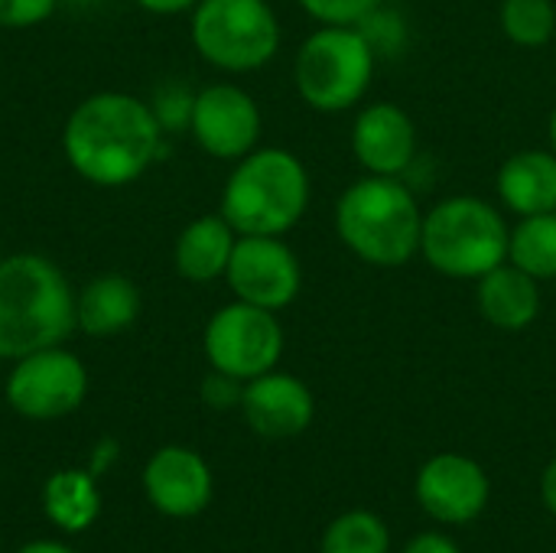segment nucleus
<instances>
[{
  "instance_id": "obj_1",
  "label": "nucleus",
  "mask_w": 556,
  "mask_h": 553,
  "mask_svg": "<svg viewBox=\"0 0 556 553\" xmlns=\"http://www.w3.org/2000/svg\"><path fill=\"white\" fill-rule=\"evenodd\" d=\"M163 127L150 101L127 91H94L62 124V156L98 189L137 183L163 153Z\"/></svg>"
},
{
  "instance_id": "obj_2",
  "label": "nucleus",
  "mask_w": 556,
  "mask_h": 553,
  "mask_svg": "<svg viewBox=\"0 0 556 553\" xmlns=\"http://www.w3.org/2000/svg\"><path fill=\"white\" fill-rule=\"evenodd\" d=\"M75 290L46 254H7L0 261V362L65 345L75 332Z\"/></svg>"
},
{
  "instance_id": "obj_3",
  "label": "nucleus",
  "mask_w": 556,
  "mask_h": 553,
  "mask_svg": "<svg viewBox=\"0 0 556 553\" xmlns=\"http://www.w3.org/2000/svg\"><path fill=\"white\" fill-rule=\"evenodd\" d=\"M424 209L404 176H362L336 202L339 241L371 267H404L420 254Z\"/></svg>"
},
{
  "instance_id": "obj_4",
  "label": "nucleus",
  "mask_w": 556,
  "mask_h": 553,
  "mask_svg": "<svg viewBox=\"0 0 556 553\" xmlns=\"http://www.w3.org/2000/svg\"><path fill=\"white\" fill-rule=\"evenodd\" d=\"M309 209V173L303 160L283 147H254L235 160L222 189L218 212L238 235L283 238Z\"/></svg>"
},
{
  "instance_id": "obj_5",
  "label": "nucleus",
  "mask_w": 556,
  "mask_h": 553,
  "mask_svg": "<svg viewBox=\"0 0 556 553\" xmlns=\"http://www.w3.org/2000/svg\"><path fill=\"white\" fill-rule=\"evenodd\" d=\"M511 228L505 215L476 196H450L424 212L420 254L453 280H479L508 261Z\"/></svg>"
},
{
  "instance_id": "obj_6",
  "label": "nucleus",
  "mask_w": 556,
  "mask_h": 553,
  "mask_svg": "<svg viewBox=\"0 0 556 553\" xmlns=\"http://www.w3.org/2000/svg\"><path fill=\"white\" fill-rule=\"evenodd\" d=\"M375 65L378 55L358 26H323L303 39L293 62V85L313 111L342 114L365 98Z\"/></svg>"
},
{
  "instance_id": "obj_7",
  "label": "nucleus",
  "mask_w": 556,
  "mask_h": 553,
  "mask_svg": "<svg viewBox=\"0 0 556 553\" xmlns=\"http://www.w3.org/2000/svg\"><path fill=\"white\" fill-rule=\"evenodd\" d=\"M195 52L231 75L264 68L280 49V20L267 0H199L189 13Z\"/></svg>"
},
{
  "instance_id": "obj_8",
  "label": "nucleus",
  "mask_w": 556,
  "mask_h": 553,
  "mask_svg": "<svg viewBox=\"0 0 556 553\" xmlns=\"http://www.w3.org/2000/svg\"><path fill=\"white\" fill-rule=\"evenodd\" d=\"M3 398L13 414L33 424H52L72 417L88 398V368L65 345L29 352L10 362Z\"/></svg>"
},
{
  "instance_id": "obj_9",
  "label": "nucleus",
  "mask_w": 556,
  "mask_h": 553,
  "mask_svg": "<svg viewBox=\"0 0 556 553\" xmlns=\"http://www.w3.org/2000/svg\"><path fill=\"white\" fill-rule=\"evenodd\" d=\"M202 349L215 372L251 381L277 368L283 355V326L277 313L235 300L212 313L202 332Z\"/></svg>"
},
{
  "instance_id": "obj_10",
  "label": "nucleus",
  "mask_w": 556,
  "mask_h": 553,
  "mask_svg": "<svg viewBox=\"0 0 556 553\" xmlns=\"http://www.w3.org/2000/svg\"><path fill=\"white\" fill-rule=\"evenodd\" d=\"M225 280L235 300L280 313L303 290V267L296 251L277 235H238Z\"/></svg>"
},
{
  "instance_id": "obj_11",
  "label": "nucleus",
  "mask_w": 556,
  "mask_h": 553,
  "mask_svg": "<svg viewBox=\"0 0 556 553\" xmlns=\"http://www.w3.org/2000/svg\"><path fill=\"white\" fill-rule=\"evenodd\" d=\"M189 134L215 160H241L261 140L257 101L231 81H215L195 91Z\"/></svg>"
},
{
  "instance_id": "obj_12",
  "label": "nucleus",
  "mask_w": 556,
  "mask_h": 553,
  "mask_svg": "<svg viewBox=\"0 0 556 553\" xmlns=\"http://www.w3.org/2000/svg\"><path fill=\"white\" fill-rule=\"evenodd\" d=\"M140 486L147 502L163 515V518H195L208 508L215 479L202 453L189 447H160L140 473Z\"/></svg>"
},
{
  "instance_id": "obj_13",
  "label": "nucleus",
  "mask_w": 556,
  "mask_h": 553,
  "mask_svg": "<svg viewBox=\"0 0 556 553\" xmlns=\"http://www.w3.org/2000/svg\"><path fill=\"white\" fill-rule=\"evenodd\" d=\"M417 502L446 525H469L489 505L485 469L459 453H440L417 473Z\"/></svg>"
},
{
  "instance_id": "obj_14",
  "label": "nucleus",
  "mask_w": 556,
  "mask_h": 553,
  "mask_svg": "<svg viewBox=\"0 0 556 553\" xmlns=\"http://www.w3.org/2000/svg\"><path fill=\"white\" fill-rule=\"evenodd\" d=\"M244 424L264 440H293L300 437L316 414L313 391L287 372H267L244 381L241 398Z\"/></svg>"
},
{
  "instance_id": "obj_15",
  "label": "nucleus",
  "mask_w": 556,
  "mask_h": 553,
  "mask_svg": "<svg viewBox=\"0 0 556 553\" xmlns=\"http://www.w3.org/2000/svg\"><path fill=\"white\" fill-rule=\"evenodd\" d=\"M352 153L375 176H404L417 160V127L391 101H375L352 124Z\"/></svg>"
},
{
  "instance_id": "obj_16",
  "label": "nucleus",
  "mask_w": 556,
  "mask_h": 553,
  "mask_svg": "<svg viewBox=\"0 0 556 553\" xmlns=\"http://www.w3.org/2000/svg\"><path fill=\"white\" fill-rule=\"evenodd\" d=\"M140 287L124 274H98L75 290V326L91 339L127 332L140 319Z\"/></svg>"
},
{
  "instance_id": "obj_17",
  "label": "nucleus",
  "mask_w": 556,
  "mask_h": 553,
  "mask_svg": "<svg viewBox=\"0 0 556 553\" xmlns=\"http://www.w3.org/2000/svg\"><path fill=\"white\" fill-rule=\"evenodd\" d=\"M235 241H238V231L228 225L222 212L199 215L179 231L173 244V267L189 284H212L225 277Z\"/></svg>"
},
{
  "instance_id": "obj_18",
  "label": "nucleus",
  "mask_w": 556,
  "mask_h": 553,
  "mask_svg": "<svg viewBox=\"0 0 556 553\" xmlns=\"http://www.w3.org/2000/svg\"><path fill=\"white\" fill-rule=\"evenodd\" d=\"M476 284H479V290H476L479 313L495 329L518 332V329H528L538 319V313H541V287H538V280L531 274H525L511 261L498 264L495 271L479 277Z\"/></svg>"
},
{
  "instance_id": "obj_19",
  "label": "nucleus",
  "mask_w": 556,
  "mask_h": 553,
  "mask_svg": "<svg viewBox=\"0 0 556 553\" xmlns=\"http://www.w3.org/2000/svg\"><path fill=\"white\" fill-rule=\"evenodd\" d=\"M498 199L518 218L556 212V153L554 150H521L508 156L498 169Z\"/></svg>"
},
{
  "instance_id": "obj_20",
  "label": "nucleus",
  "mask_w": 556,
  "mask_h": 553,
  "mask_svg": "<svg viewBox=\"0 0 556 553\" xmlns=\"http://www.w3.org/2000/svg\"><path fill=\"white\" fill-rule=\"evenodd\" d=\"M39 505L46 521L62 531V535H81L88 531L98 518H101V489H98V476H91L88 469H55L39 492Z\"/></svg>"
},
{
  "instance_id": "obj_21",
  "label": "nucleus",
  "mask_w": 556,
  "mask_h": 553,
  "mask_svg": "<svg viewBox=\"0 0 556 553\" xmlns=\"http://www.w3.org/2000/svg\"><path fill=\"white\" fill-rule=\"evenodd\" d=\"M508 261L531 274L538 284L556 280V212L528 215L511 228Z\"/></svg>"
},
{
  "instance_id": "obj_22",
  "label": "nucleus",
  "mask_w": 556,
  "mask_h": 553,
  "mask_svg": "<svg viewBox=\"0 0 556 553\" xmlns=\"http://www.w3.org/2000/svg\"><path fill=\"white\" fill-rule=\"evenodd\" d=\"M391 535L384 521L371 512H345L339 515L326 535H323V553H388Z\"/></svg>"
},
{
  "instance_id": "obj_23",
  "label": "nucleus",
  "mask_w": 556,
  "mask_h": 553,
  "mask_svg": "<svg viewBox=\"0 0 556 553\" xmlns=\"http://www.w3.org/2000/svg\"><path fill=\"white\" fill-rule=\"evenodd\" d=\"M502 33L525 49L547 46L556 33L554 0H502Z\"/></svg>"
},
{
  "instance_id": "obj_24",
  "label": "nucleus",
  "mask_w": 556,
  "mask_h": 553,
  "mask_svg": "<svg viewBox=\"0 0 556 553\" xmlns=\"http://www.w3.org/2000/svg\"><path fill=\"white\" fill-rule=\"evenodd\" d=\"M192 104H195V91H189L179 81H163L150 98V111H153L156 124L163 127V134L189 130Z\"/></svg>"
},
{
  "instance_id": "obj_25",
  "label": "nucleus",
  "mask_w": 556,
  "mask_h": 553,
  "mask_svg": "<svg viewBox=\"0 0 556 553\" xmlns=\"http://www.w3.org/2000/svg\"><path fill=\"white\" fill-rule=\"evenodd\" d=\"M319 26H358L384 0H296Z\"/></svg>"
},
{
  "instance_id": "obj_26",
  "label": "nucleus",
  "mask_w": 556,
  "mask_h": 553,
  "mask_svg": "<svg viewBox=\"0 0 556 553\" xmlns=\"http://www.w3.org/2000/svg\"><path fill=\"white\" fill-rule=\"evenodd\" d=\"M362 36L371 42L375 55H391L397 49H404V39H407V29H404V20L391 10H384V3L378 10H371L362 23H358Z\"/></svg>"
},
{
  "instance_id": "obj_27",
  "label": "nucleus",
  "mask_w": 556,
  "mask_h": 553,
  "mask_svg": "<svg viewBox=\"0 0 556 553\" xmlns=\"http://www.w3.org/2000/svg\"><path fill=\"white\" fill-rule=\"evenodd\" d=\"M59 0H0V26L3 29H29L46 23L55 13Z\"/></svg>"
},
{
  "instance_id": "obj_28",
  "label": "nucleus",
  "mask_w": 556,
  "mask_h": 553,
  "mask_svg": "<svg viewBox=\"0 0 556 553\" xmlns=\"http://www.w3.org/2000/svg\"><path fill=\"white\" fill-rule=\"evenodd\" d=\"M199 394H202V404H205V407H212V411H231V407H241L244 381H238V378H231V375L212 368V372L202 378Z\"/></svg>"
},
{
  "instance_id": "obj_29",
  "label": "nucleus",
  "mask_w": 556,
  "mask_h": 553,
  "mask_svg": "<svg viewBox=\"0 0 556 553\" xmlns=\"http://www.w3.org/2000/svg\"><path fill=\"white\" fill-rule=\"evenodd\" d=\"M121 460V447H117V440H111V437H104V440H98L94 447H91V456H88V473L91 476H104L114 463Z\"/></svg>"
},
{
  "instance_id": "obj_30",
  "label": "nucleus",
  "mask_w": 556,
  "mask_h": 553,
  "mask_svg": "<svg viewBox=\"0 0 556 553\" xmlns=\"http://www.w3.org/2000/svg\"><path fill=\"white\" fill-rule=\"evenodd\" d=\"M404 553H463L450 538L437 535V531H427V535H417L410 538V544L404 548Z\"/></svg>"
},
{
  "instance_id": "obj_31",
  "label": "nucleus",
  "mask_w": 556,
  "mask_h": 553,
  "mask_svg": "<svg viewBox=\"0 0 556 553\" xmlns=\"http://www.w3.org/2000/svg\"><path fill=\"white\" fill-rule=\"evenodd\" d=\"M134 3L153 16H179V13H192L199 0H134Z\"/></svg>"
},
{
  "instance_id": "obj_32",
  "label": "nucleus",
  "mask_w": 556,
  "mask_h": 553,
  "mask_svg": "<svg viewBox=\"0 0 556 553\" xmlns=\"http://www.w3.org/2000/svg\"><path fill=\"white\" fill-rule=\"evenodd\" d=\"M541 495H544V505L556 515V460L544 469V479H541Z\"/></svg>"
},
{
  "instance_id": "obj_33",
  "label": "nucleus",
  "mask_w": 556,
  "mask_h": 553,
  "mask_svg": "<svg viewBox=\"0 0 556 553\" xmlns=\"http://www.w3.org/2000/svg\"><path fill=\"white\" fill-rule=\"evenodd\" d=\"M16 553H78L75 548L62 544V541H29L23 544Z\"/></svg>"
},
{
  "instance_id": "obj_34",
  "label": "nucleus",
  "mask_w": 556,
  "mask_h": 553,
  "mask_svg": "<svg viewBox=\"0 0 556 553\" xmlns=\"http://www.w3.org/2000/svg\"><path fill=\"white\" fill-rule=\"evenodd\" d=\"M547 134H551V147H554V153H556V108H554V114H551V127H547Z\"/></svg>"
},
{
  "instance_id": "obj_35",
  "label": "nucleus",
  "mask_w": 556,
  "mask_h": 553,
  "mask_svg": "<svg viewBox=\"0 0 556 553\" xmlns=\"http://www.w3.org/2000/svg\"><path fill=\"white\" fill-rule=\"evenodd\" d=\"M3 257H7V254H3V244H0V261H3Z\"/></svg>"
}]
</instances>
